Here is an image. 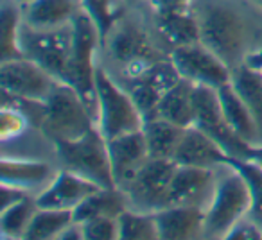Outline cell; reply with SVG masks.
<instances>
[{"instance_id":"1","label":"cell","mask_w":262,"mask_h":240,"mask_svg":"<svg viewBox=\"0 0 262 240\" xmlns=\"http://www.w3.org/2000/svg\"><path fill=\"white\" fill-rule=\"evenodd\" d=\"M190 9L200 23L201 43L219 56L230 68L246 65L257 54L255 26L243 2L237 0H192Z\"/></svg>"},{"instance_id":"2","label":"cell","mask_w":262,"mask_h":240,"mask_svg":"<svg viewBox=\"0 0 262 240\" xmlns=\"http://www.w3.org/2000/svg\"><path fill=\"white\" fill-rule=\"evenodd\" d=\"M251 196L244 176L225 161L217 167V178L212 197L205 208L203 238H226L230 229L248 217Z\"/></svg>"},{"instance_id":"3","label":"cell","mask_w":262,"mask_h":240,"mask_svg":"<svg viewBox=\"0 0 262 240\" xmlns=\"http://www.w3.org/2000/svg\"><path fill=\"white\" fill-rule=\"evenodd\" d=\"M110 61L122 72V79L135 77L151 63L167 58L155 45L149 31L140 22L119 15L101 40Z\"/></svg>"},{"instance_id":"4","label":"cell","mask_w":262,"mask_h":240,"mask_svg":"<svg viewBox=\"0 0 262 240\" xmlns=\"http://www.w3.org/2000/svg\"><path fill=\"white\" fill-rule=\"evenodd\" d=\"M95 93H97V116L95 124L106 140L126 133L140 131L144 128V116L139 111L127 90L110 76L104 65L95 70Z\"/></svg>"},{"instance_id":"5","label":"cell","mask_w":262,"mask_h":240,"mask_svg":"<svg viewBox=\"0 0 262 240\" xmlns=\"http://www.w3.org/2000/svg\"><path fill=\"white\" fill-rule=\"evenodd\" d=\"M95 116L76 88L59 81L49 99L41 118V131L52 143L72 142L95 128Z\"/></svg>"},{"instance_id":"6","label":"cell","mask_w":262,"mask_h":240,"mask_svg":"<svg viewBox=\"0 0 262 240\" xmlns=\"http://www.w3.org/2000/svg\"><path fill=\"white\" fill-rule=\"evenodd\" d=\"M74 43L67 65L65 83L76 88L94 116H97V93H95V51L101 43V33L97 23L84 9L77 13L72 22Z\"/></svg>"},{"instance_id":"7","label":"cell","mask_w":262,"mask_h":240,"mask_svg":"<svg viewBox=\"0 0 262 240\" xmlns=\"http://www.w3.org/2000/svg\"><path fill=\"white\" fill-rule=\"evenodd\" d=\"M54 146L65 169L97 183L102 188L115 186L108 140L101 135L97 126L81 138L72 142H58Z\"/></svg>"},{"instance_id":"8","label":"cell","mask_w":262,"mask_h":240,"mask_svg":"<svg viewBox=\"0 0 262 240\" xmlns=\"http://www.w3.org/2000/svg\"><path fill=\"white\" fill-rule=\"evenodd\" d=\"M72 43V23L56 27V29H34L22 22V27H20L18 47L22 56L43 66L59 81H65Z\"/></svg>"},{"instance_id":"9","label":"cell","mask_w":262,"mask_h":240,"mask_svg":"<svg viewBox=\"0 0 262 240\" xmlns=\"http://www.w3.org/2000/svg\"><path fill=\"white\" fill-rule=\"evenodd\" d=\"M194 111H196L194 126L212 136L232 160L250 158L251 146L244 142L228 124L221 108L217 88L207 86V84H194Z\"/></svg>"},{"instance_id":"10","label":"cell","mask_w":262,"mask_h":240,"mask_svg":"<svg viewBox=\"0 0 262 240\" xmlns=\"http://www.w3.org/2000/svg\"><path fill=\"white\" fill-rule=\"evenodd\" d=\"M178 163L174 160H149L144 163L135 179L122 190L127 208L140 211H155L167 206V194Z\"/></svg>"},{"instance_id":"11","label":"cell","mask_w":262,"mask_h":240,"mask_svg":"<svg viewBox=\"0 0 262 240\" xmlns=\"http://www.w3.org/2000/svg\"><path fill=\"white\" fill-rule=\"evenodd\" d=\"M2 91L24 101L45 102L59 79L34 63L33 59L16 58L2 61L0 65Z\"/></svg>"},{"instance_id":"12","label":"cell","mask_w":262,"mask_h":240,"mask_svg":"<svg viewBox=\"0 0 262 240\" xmlns=\"http://www.w3.org/2000/svg\"><path fill=\"white\" fill-rule=\"evenodd\" d=\"M169 56L183 79L192 81L194 84L221 88L232 79V68L201 41L172 49Z\"/></svg>"},{"instance_id":"13","label":"cell","mask_w":262,"mask_h":240,"mask_svg":"<svg viewBox=\"0 0 262 240\" xmlns=\"http://www.w3.org/2000/svg\"><path fill=\"white\" fill-rule=\"evenodd\" d=\"M217 178V169L178 165L167 194V206L207 208ZM165 206V208H167Z\"/></svg>"},{"instance_id":"14","label":"cell","mask_w":262,"mask_h":240,"mask_svg":"<svg viewBox=\"0 0 262 240\" xmlns=\"http://www.w3.org/2000/svg\"><path fill=\"white\" fill-rule=\"evenodd\" d=\"M97 183L76 174V172L63 169L56 172L54 179L38 194L36 199L38 208H47V210H76L86 197L94 192L101 190Z\"/></svg>"},{"instance_id":"15","label":"cell","mask_w":262,"mask_h":240,"mask_svg":"<svg viewBox=\"0 0 262 240\" xmlns=\"http://www.w3.org/2000/svg\"><path fill=\"white\" fill-rule=\"evenodd\" d=\"M108 151L115 186L124 190L149 160L142 129L108 140Z\"/></svg>"},{"instance_id":"16","label":"cell","mask_w":262,"mask_h":240,"mask_svg":"<svg viewBox=\"0 0 262 240\" xmlns=\"http://www.w3.org/2000/svg\"><path fill=\"white\" fill-rule=\"evenodd\" d=\"M228 154L212 136H208L198 126H190L183 133L174 161L178 165H189V167L217 169L221 163L228 161Z\"/></svg>"},{"instance_id":"17","label":"cell","mask_w":262,"mask_h":240,"mask_svg":"<svg viewBox=\"0 0 262 240\" xmlns=\"http://www.w3.org/2000/svg\"><path fill=\"white\" fill-rule=\"evenodd\" d=\"M160 238H203L205 210L200 206H167L155 211Z\"/></svg>"},{"instance_id":"18","label":"cell","mask_w":262,"mask_h":240,"mask_svg":"<svg viewBox=\"0 0 262 240\" xmlns=\"http://www.w3.org/2000/svg\"><path fill=\"white\" fill-rule=\"evenodd\" d=\"M155 29L169 52L183 45L200 43V23L192 9H176V11H155Z\"/></svg>"},{"instance_id":"19","label":"cell","mask_w":262,"mask_h":240,"mask_svg":"<svg viewBox=\"0 0 262 240\" xmlns=\"http://www.w3.org/2000/svg\"><path fill=\"white\" fill-rule=\"evenodd\" d=\"M54 176L56 172H52L51 165L45 161L9 156L2 158V185L15 186V188L26 190L29 194L36 188L41 192L43 188H47Z\"/></svg>"},{"instance_id":"20","label":"cell","mask_w":262,"mask_h":240,"mask_svg":"<svg viewBox=\"0 0 262 240\" xmlns=\"http://www.w3.org/2000/svg\"><path fill=\"white\" fill-rule=\"evenodd\" d=\"M81 9L76 0H31L22 8V18L34 29H56L70 26Z\"/></svg>"},{"instance_id":"21","label":"cell","mask_w":262,"mask_h":240,"mask_svg":"<svg viewBox=\"0 0 262 240\" xmlns=\"http://www.w3.org/2000/svg\"><path fill=\"white\" fill-rule=\"evenodd\" d=\"M187 128L176 126L160 116H153L144 122V138H146L147 154L153 160H174L176 151L183 138Z\"/></svg>"},{"instance_id":"22","label":"cell","mask_w":262,"mask_h":240,"mask_svg":"<svg viewBox=\"0 0 262 240\" xmlns=\"http://www.w3.org/2000/svg\"><path fill=\"white\" fill-rule=\"evenodd\" d=\"M172 124L190 128L196 122V111H194V83L189 79H182L176 86L162 95L158 102L157 115Z\"/></svg>"},{"instance_id":"23","label":"cell","mask_w":262,"mask_h":240,"mask_svg":"<svg viewBox=\"0 0 262 240\" xmlns=\"http://www.w3.org/2000/svg\"><path fill=\"white\" fill-rule=\"evenodd\" d=\"M217 93H219V101H221L223 113H225L228 124L233 128V131L244 142L250 143L251 147L258 146L257 124H255L253 115H251L246 102L243 101V97L239 95V91L233 88L232 83H226L221 88H217Z\"/></svg>"},{"instance_id":"24","label":"cell","mask_w":262,"mask_h":240,"mask_svg":"<svg viewBox=\"0 0 262 240\" xmlns=\"http://www.w3.org/2000/svg\"><path fill=\"white\" fill-rule=\"evenodd\" d=\"M230 83L250 108L258 129V146H262V72L255 66L241 65L232 70Z\"/></svg>"},{"instance_id":"25","label":"cell","mask_w":262,"mask_h":240,"mask_svg":"<svg viewBox=\"0 0 262 240\" xmlns=\"http://www.w3.org/2000/svg\"><path fill=\"white\" fill-rule=\"evenodd\" d=\"M126 208L127 201L122 190H119L117 186H113V188H101L92 194L90 197H86L74 210V221L84 222L92 217H99V215L119 217Z\"/></svg>"},{"instance_id":"26","label":"cell","mask_w":262,"mask_h":240,"mask_svg":"<svg viewBox=\"0 0 262 240\" xmlns=\"http://www.w3.org/2000/svg\"><path fill=\"white\" fill-rule=\"evenodd\" d=\"M74 222L72 210H47L38 208L33 215L24 238L27 240H52L59 238L63 231Z\"/></svg>"},{"instance_id":"27","label":"cell","mask_w":262,"mask_h":240,"mask_svg":"<svg viewBox=\"0 0 262 240\" xmlns=\"http://www.w3.org/2000/svg\"><path fill=\"white\" fill-rule=\"evenodd\" d=\"M36 199L27 196L0 211V236L2 238H24L33 215L36 213Z\"/></svg>"},{"instance_id":"28","label":"cell","mask_w":262,"mask_h":240,"mask_svg":"<svg viewBox=\"0 0 262 240\" xmlns=\"http://www.w3.org/2000/svg\"><path fill=\"white\" fill-rule=\"evenodd\" d=\"M119 238L120 240H158L160 231L155 213L126 208L119 215Z\"/></svg>"},{"instance_id":"29","label":"cell","mask_w":262,"mask_h":240,"mask_svg":"<svg viewBox=\"0 0 262 240\" xmlns=\"http://www.w3.org/2000/svg\"><path fill=\"white\" fill-rule=\"evenodd\" d=\"M2 22H0V40H2V61L24 58L18 47V34L22 27V8L11 0H2Z\"/></svg>"},{"instance_id":"30","label":"cell","mask_w":262,"mask_h":240,"mask_svg":"<svg viewBox=\"0 0 262 240\" xmlns=\"http://www.w3.org/2000/svg\"><path fill=\"white\" fill-rule=\"evenodd\" d=\"M228 161L246 179L251 196V208L248 217L262 229V167L251 160H232V158H228Z\"/></svg>"},{"instance_id":"31","label":"cell","mask_w":262,"mask_h":240,"mask_svg":"<svg viewBox=\"0 0 262 240\" xmlns=\"http://www.w3.org/2000/svg\"><path fill=\"white\" fill-rule=\"evenodd\" d=\"M31 118L26 115L24 109H20L15 104H4L2 116H0V138H2V142L8 143L18 138L20 135L26 133Z\"/></svg>"},{"instance_id":"32","label":"cell","mask_w":262,"mask_h":240,"mask_svg":"<svg viewBox=\"0 0 262 240\" xmlns=\"http://www.w3.org/2000/svg\"><path fill=\"white\" fill-rule=\"evenodd\" d=\"M79 2L84 11H86L88 15L94 18V22L97 23L99 33H101V40H102L104 34L108 33L110 26L113 23V20L119 16L115 0H79Z\"/></svg>"},{"instance_id":"33","label":"cell","mask_w":262,"mask_h":240,"mask_svg":"<svg viewBox=\"0 0 262 240\" xmlns=\"http://www.w3.org/2000/svg\"><path fill=\"white\" fill-rule=\"evenodd\" d=\"M84 240H115L119 238V217L99 215L83 222Z\"/></svg>"},{"instance_id":"34","label":"cell","mask_w":262,"mask_h":240,"mask_svg":"<svg viewBox=\"0 0 262 240\" xmlns=\"http://www.w3.org/2000/svg\"><path fill=\"white\" fill-rule=\"evenodd\" d=\"M262 238V229L258 228V224H255L250 217H244L243 221H239L230 233L226 235L225 240H260Z\"/></svg>"},{"instance_id":"35","label":"cell","mask_w":262,"mask_h":240,"mask_svg":"<svg viewBox=\"0 0 262 240\" xmlns=\"http://www.w3.org/2000/svg\"><path fill=\"white\" fill-rule=\"evenodd\" d=\"M153 11H176V9H189L192 0H149Z\"/></svg>"},{"instance_id":"36","label":"cell","mask_w":262,"mask_h":240,"mask_svg":"<svg viewBox=\"0 0 262 240\" xmlns=\"http://www.w3.org/2000/svg\"><path fill=\"white\" fill-rule=\"evenodd\" d=\"M58 240H84V231H83V222L74 221L65 231L59 235Z\"/></svg>"},{"instance_id":"37","label":"cell","mask_w":262,"mask_h":240,"mask_svg":"<svg viewBox=\"0 0 262 240\" xmlns=\"http://www.w3.org/2000/svg\"><path fill=\"white\" fill-rule=\"evenodd\" d=\"M248 160L255 161L262 167V146H257V147H251V153H250V158Z\"/></svg>"},{"instance_id":"38","label":"cell","mask_w":262,"mask_h":240,"mask_svg":"<svg viewBox=\"0 0 262 240\" xmlns=\"http://www.w3.org/2000/svg\"><path fill=\"white\" fill-rule=\"evenodd\" d=\"M11 2H15V4H18L20 8H24V6H27L31 2V0H11Z\"/></svg>"},{"instance_id":"39","label":"cell","mask_w":262,"mask_h":240,"mask_svg":"<svg viewBox=\"0 0 262 240\" xmlns=\"http://www.w3.org/2000/svg\"><path fill=\"white\" fill-rule=\"evenodd\" d=\"M124 2H126V4H129V6H135V4H139L140 0H124Z\"/></svg>"},{"instance_id":"40","label":"cell","mask_w":262,"mask_h":240,"mask_svg":"<svg viewBox=\"0 0 262 240\" xmlns=\"http://www.w3.org/2000/svg\"><path fill=\"white\" fill-rule=\"evenodd\" d=\"M251 2H253L255 6H258V8L262 9V0H251Z\"/></svg>"}]
</instances>
